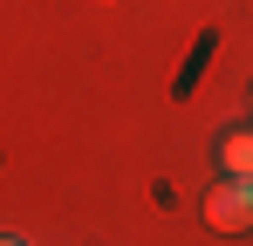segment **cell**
<instances>
[{
  "label": "cell",
  "instance_id": "obj_2",
  "mask_svg": "<svg viewBox=\"0 0 253 246\" xmlns=\"http://www.w3.org/2000/svg\"><path fill=\"white\" fill-rule=\"evenodd\" d=\"M219 158H226V171H233V178H247V185H253V130L219 137Z\"/></svg>",
  "mask_w": 253,
  "mask_h": 246
},
{
  "label": "cell",
  "instance_id": "obj_3",
  "mask_svg": "<svg viewBox=\"0 0 253 246\" xmlns=\"http://www.w3.org/2000/svg\"><path fill=\"white\" fill-rule=\"evenodd\" d=\"M0 246H21V240H0Z\"/></svg>",
  "mask_w": 253,
  "mask_h": 246
},
{
  "label": "cell",
  "instance_id": "obj_1",
  "mask_svg": "<svg viewBox=\"0 0 253 246\" xmlns=\"http://www.w3.org/2000/svg\"><path fill=\"white\" fill-rule=\"evenodd\" d=\"M206 226L212 233H247L253 226V185L247 178H226V185L206 192Z\"/></svg>",
  "mask_w": 253,
  "mask_h": 246
}]
</instances>
